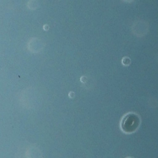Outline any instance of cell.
I'll return each mask as SVG.
<instances>
[{"mask_svg": "<svg viewBox=\"0 0 158 158\" xmlns=\"http://www.w3.org/2000/svg\"><path fill=\"white\" fill-rule=\"evenodd\" d=\"M139 119L135 114H130L125 116L122 123V128L127 132L134 131L139 124Z\"/></svg>", "mask_w": 158, "mask_h": 158, "instance_id": "1", "label": "cell"}, {"mask_svg": "<svg viewBox=\"0 0 158 158\" xmlns=\"http://www.w3.org/2000/svg\"><path fill=\"white\" fill-rule=\"evenodd\" d=\"M148 28L147 22L142 19L136 20L132 25L133 30L135 33H144L147 31Z\"/></svg>", "mask_w": 158, "mask_h": 158, "instance_id": "2", "label": "cell"}, {"mask_svg": "<svg viewBox=\"0 0 158 158\" xmlns=\"http://www.w3.org/2000/svg\"><path fill=\"white\" fill-rule=\"evenodd\" d=\"M124 2L129 3L133 1L134 0H122Z\"/></svg>", "mask_w": 158, "mask_h": 158, "instance_id": "3", "label": "cell"}]
</instances>
